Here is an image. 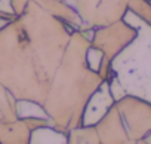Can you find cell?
<instances>
[{"label":"cell","instance_id":"cell-11","mask_svg":"<svg viewBox=\"0 0 151 144\" xmlns=\"http://www.w3.org/2000/svg\"><path fill=\"white\" fill-rule=\"evenodd\" d=\"M68 134L61 132L52 126H43L39 129L31 131L30 134V143L31 144H45V143H59V144H68Z\"/></svg>","mask_w":151,"mask_h":144},{"label":"cell","instance_id":"cell-15","mask_svg":"<svg viewBox=\"0 0 151 144\" xmlns=\"http://www.w3.org/2000/svg\"><path fill=\"white\" fill-rule=\"evenodd\" d=\"M24 120V123L27 125V128L30 131L43 128V126H52V120L49 117H43V116H27V117H19Z\"/></svg>","mask_w":151,"mask_h":144},{"label":"cell","instance_id":"cell-9","mask_svg":"<svg viewBox=\"0 0 151 144\" xmlns=\"http://www.w3.org/2000/svg\"><path fill=\"white\" fill-rule=\"evenodd\" d=\"M36 2L52 17L61 20L71 28H80L82 27V20L76 9L67 3V0H36Z\"/></svg>","mask_w":151,"mask_h":144},{"label":"cell","instance_id":"cell-7","mask_svg":"<svg viewBox=\"0 0 151 144\" xmlns=\"http://www.w3.org/2000/svg\"><path fill=\"white\" fill-rule=\"evenodd\" d=\"M95 128L99 137V144H129V138L116 104H113L96 122Z\"/></svg>","mask_w":151,"mask_h":144},{"label":"cell","instance_id":"cell-16","mask_svg":"<svg viewBox=\"0 0 151 144\" xmlns=\"http://www.w3.org/2000/svg\"><path fill=\"white\" fill-rule=\"evenodd\" d=\"M30 0H11V6H12V11L17 14V15H21L24 12V9L27 8Z\"/></svg>","mask_w":151,"mask_h":144},{"label":"cell","instance_id":"cell-6","mask_svg":"<svg viewBox=\"0 0 151 144\" xmlns=\"http://www.w3.org/2000/svg\"><path fill=\"white\" fill-rule=\"evenodd\" d=\"M138 34V30L126 18L117 20L102 27H96L91 36V45L98 48L104 56L113 59L117 56Z\"/></svg>","mask_w":151,"mask_h":144},{"label":"cell","instance_id":"cell-18","mask_svg":"<svg viewBox=\"0 0 151 144\" xmlns=\"http://www.w3.org/2000/svg\"><path fill=\"white\" fill-rule=\"evenodd\" d=\"M147 2H151V0H147Z\"/></svg>","mask_w":151,"mask_h":144},{"label":"cell","instance_id":"cell-8","mask_svg":"<svg viewBox=\"0 0 151 144\" xmlns=\"http://www.w3.org/2000/svg\"><path fill=\"white\" fill-rule=\"evenodd\" d=\"M114 101L116 100L110 91V85L107 80H104L86 103V107L83 110L82 125H96V122L108 111V109L114 104Z\"/></svg>","mask_w":151,"mask_h":144},{"label":"cell","instance_id":"cell-17","mask_svg":"<svg viewBox=\"0 0 151 144\" xmlns=\"http://www.w3.org/2000/svg\"><path fill=\"white\" fill-rule=\"evenodd\" d=\"M142 143H148V144H151V134H150L148 137H145V140H144Z\"/></svg>","mask_w":151,"mask_h":144},{"label":"cell","instance_id":"cell-12","mask_svg":"<svg viewBox=\"0 0 151 144\" xmlns=\"http://www.w3.org/2000/svg\"><path fill=\"white\" fill-rule=\"evenodd\" d=\"M68 144H99L95 125H79L68 131Z\"/></svg>","mask_w":151,"mask_h":144},{"label":"cell","instance_id":"cell-13","mask_svg":"<svg viewBox=\"0 0 151 144\" xmlns=\"http://www.w3.org/2000/svg\"><path fill=\"white\" fill-rule=\"evenodd\" d=\"M17 100L14 95L0 83V122H9L17 120Z\"/></svg>","mask_w":151,"mask_h":144},{"label":"cell","instance_id":"cell-5","mask_svg":"<svg viewBox=\"0 0 151 144\" xmlns=\"http://www.w3.org/2000/svg\"><path fill=\"white\" fill-rule=\"evenodd\" d=\"M114 104L124 125L129 144L142 143L151 134V103L126 94L116 100Z\"/></svg>","mask_w":151,"mask_h":144},{"label":"cell","instance_id":"cell-3","mask_svg":"<svg viewBox=\"0 0 151 144\" xmlns=\"http://www.w3.org/2000/svg\"><path fill=\"white\" fill-rule=\"evenodd\" d=\"M138 30L136 37L111 59L113 76L124 94L144 98L151 103V27L129 11Z\"/></svg>","mask_w":151,"mask_h":144},{"label":"cell","instance_id":"cell-14","mask_svg":"<svg viewBox=\"0 0 151 144\" xmlns=\"http://www.w3.org/2000/svg\"><path fill=\"white\" fill-rule=\"evenodd\" d=\"M129 11L151 27V2L147 0H129Z\"/></svg>","mask_w":151,"mask_h":144},{"label":"cell","instance_id":"cell-10","mask_svg":"<svg viewBox=\"0 0 151 144\" xmlns=\"http://www.w3.org/2000/svg\"><path fill=\"white\" fill-rule=\"evenodd\" d=\"M31 131L22 119L0 122V144H30Z\"/></svg>","mask_w":151,"mask_h":144},{"label":"cell","instance_id":"cell-4","mask_svg":"<svg viewBox=\"0 0 151 144\" xmlns=\"http://www.w3.org/2000/svg\"><path fill=\"white\" fill-rule=\"evenodd\" d=\"M82 20L80 31L93 30L124 18L129 0H67Z\"/></svg>","mask_w":151,"mask_h":144},{"label":"cell","instance_id":"cell-2","mask_svg":"<svg viewBox=\"0 0 151 144\" xmlns=\"http://www.w3.org/2000/svg\"><path fill=\"white\" fill-rule=\"evenodd\" d=\"M91 39L80 30L71 31L62 59L52 77L45 103L42 104L52 128L67 132L82 125L83 110L91 95L104 82L86 59Z\"/></svg>","mask_w":151,"mask_h":144},{"label":"cell","instance_id":"cell-1","mask_svg":"<svg viewBox=\"0 0 151 144\" xmlns=\"http://www.w3.org/2000/svg\"><path fill=\"white\" fill-rule=\"evenodd\" d=\"M73 30L36 0L0 28V83L17 101L45 103Z\"/></svg>","mask_w":151,"mask_h":144}]
</instances>
